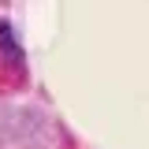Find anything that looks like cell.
Here are the masks:
<instances>
[{"label":"cell","instance_id":"obj_1","mask_svg":"<svg viewBox=\"0 0 149 149\" xmlns=\"http://www.w3.org/2000/svg\"><path fill=\"white\" fill-rule=\"evenodd\" d=\"M0 45H4V52L11 56V60H19V45H15V37H11V26H8V22H0Z\"/></svg>","mask_w":149,"mask_h":149}]
</instances>
